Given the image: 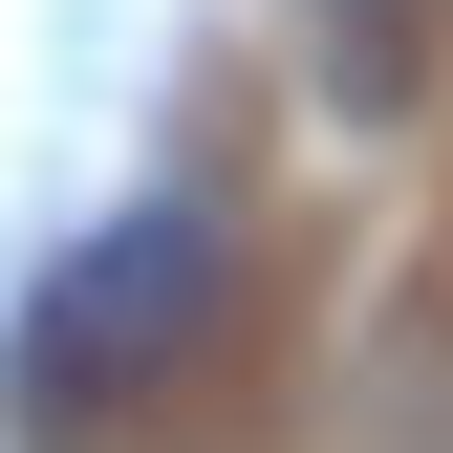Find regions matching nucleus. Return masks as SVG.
Listing matches in <instances>:
<instances>
[{"label":"nucleus","mask_w":453,"mask_h":453,"mask_svg":"<svg viewBox=\"0 0 453 453\" xmlns=\"http://www.w3.org/2000/svg\"><path fill=\"white\" fill-rule=\"evenodd\" d=\"M216 324H238V238H216V195H130L108 238L43 259V303H22V411H130V388H173Z\"/></svg>","instance_id":"f257e3e1"}]
</instances>
